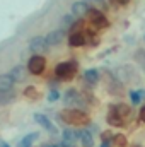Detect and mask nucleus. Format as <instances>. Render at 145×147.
<instances>
[{"mask_svg":"<svg viewBox=\"0 0 145 147\" xmlns=\"http://www.w3.org/2000/svg\"><path fill=\"white\" fill-rule=\"evenodd\" d=\"M113 3H116V5H126L130 0H111Z\"/></svg>","mask_w":145,"mask_h":147,"instance_id":"obj_25","label":"nucleus"},{"mask_svg":"<svg viewBox=\"0 0 145 147\" xmlns=\"http://www.w3.org/2000/svg\"><path fill=\"white\" fill-rule=\"evenodd\" d=\"M113 110L116 111L121 118H128V116L132 115V110H130L126 105H118V106H116V108H113Z\"/></svg>","mask_w":145,"mask_h":147,"instance_id":"obj_18","label":"nucleus"},{"mask_svg":"<svg viewBox=\"0 0 145 147\" xmlns=\"http://www.w3.org/2000/svg\"><path fill=\"white\" fill-rule=\"evenodd\" d=\"M77 99H79V94H77V91H73V89L67 91V92H65V96H63V103H65L67 106L75 105V103H77Z\"/></svg>","mask_w":145,"mask_h":147,"instance_id":"obj_13","label":"nucleus"},{"mask_svg":"<svg viewBox=\"0 0 145 147\" xmlns=\"http://www.w3.org/2000/svg\"><path fill=\"white\" fill-rule=\"evenodd\" d=\"M84 43H85V34L82 33V31H73L70 38H68V45L72 46V48H77V46H84Z\"/></svg>","mask_w":145,"mask_h":147,"instance_id":"obj_10","label":"nucleus"},{"mask_svg":"<svg viewBox=\"0 0 145 147\" xmlns=\"http://www.w3.org/2000/svg\"><path fill=\"white\" fill-rule=\"evenodd\" d=\"M87 16H89V21H91V24L94 26V28H106L109 22L108 19H106V16L103 14V12H99V10H96V9H89V12H87Z\"/></svg>","mask_w":145,"mask_h":147,"instance_id":"obj_4","label":"nucleus"},{"mask_svg":"<svg viewBox=\"0 0 145 147\" xmlns=\"http://www.w3.org/2000/svg\"><path fill=\"white\" fill-rule=\"evenodd\" d=\"M28 67H24V65H15L12 70H10V77L15 80V82H22L24 79H26V75H28Z\"/></svg>","mask_w":145,"mask_h":147,"instance_id":"obj_9","label":"nucleus"},{"mask_svg":"<svg viewBox=\"0 0 145 147\" xmlns=\"http://www.w3.org/2000/svg\"><path fill=\"white\" fill-rule=\"evenodd\" d=\"M14 79L10 77V74H3V75H0V91H9V89H12L14 87Z\"/></svg>","mask_w":145,"mask_h":147,"instance_id":"obj_11","label":"nucleus"},{"mask_svg":"<svg viewBox=\"0 0 145 147\" xmlns=\"http://www.w3.org/2000/svg\"><path fill=\"white\" fill-rule=\"evenodd\" d=\"M65 38V29H56V31H51L48 36H46V41H48V46H55V45H60Z\"/></svg>","mask_w":145,"mask_h":147,"instance_id":"obj_6","label":"nucleus"},{"mask_svg":"<svg viewBox=\"0 0 145 147\" xmlns=\"http://www.w3.org/2000/svg\"><path fill=\"white\" fill-rule=\"evenodd\" d=\"M36 140H38V132L36 134H29V135H26V137L19 142V146L17 147H31Z\"/></svg>","mask_w":145,"mask_h":147,"instance_id":"obj_15","label":"nucleus"},{"mask_svg":"<svg viewBox=\"0 0 145 147\" xmlns=\"http://www.w3.org/2000/svg\"><path fill=\"white\" fill-rule=\"evenodd\" d=\"M73 17H75L73 14H65V16L62 17V29H67V28L73 26V22H75Z\"/></svg>","mask_w":145,"mask_h":147,"instance_id":"obj_20","label":"nucleus"},{"mask_svg":"<svg viewBox=\"0 0 145 147\" xmlns=\"http://www.w3.org/2000/svg\"><path fill=\"white\" fill-rule=\"evenodd\" d=\"M29 50H31L33 53H36V55L44 53V51L48 50V41H46V38H43V36L31 38V41H29Z\"/></svg>","mask_w":145,"mask_h":147,"instance_id":"obj_5","label":"nucleus"},{"mask_svg":"<svg viewBox=\"0 0 145 147\" xmlns=\"http://www.w3.org/2000/svg\"><path fill=\"white\" fill-rule=\"evenodd\" d=\"M34 121H36V123H39V125H41L43 128H46V130H48V132H51V134H55V132H56L55 125H53V123H51V121H50V120L46 118V115L36 113V115H34Z\"/></svg>","mask_w":145,"mask_h":147,"instance_id":"obj_8","label":"nucleus"},{"mask_svg":"<svg viewBox=\"0 0 145 147\" xmlns=\"http://www.w3.org/2000/svg\"><path fill=\"white\" fill-rule=\"evenodd\" d=\"M77 137H80V132H77V130H65L63 132V140H67L70 144L73 140H77Z\"/></svg>","mask_w":145,"mask_h":147,"instance_id":"obj_19","label":"nucleus"},{"mask_svg":"<svg viewBox=\"0 0 145 147\" xmlns=\"http://www.w3.org/2000/svg\"><path fill=\"white\" fill-rule=\"evenodd\" d=\"M77 62L75 60H68V62H63V63H58L56 69H55V74L58 79H63V80H70L73 77V74L77 72Z\"/></svg>","mask_w":145,"mask_h":147,"instance_id":"obj_2","label":"nucleus"},{"mask_svg":"<svg viewBox=\"0 0 145 147\" xmlns=\"http://www.w3.org/2000/svg\"><path fill=\"white\" fill-rule=\"evenodd\" d=\"M50 147H56V146H50Z\"/></svg>","mask_w":145,"mask_h":147,"instance_id":"obj_30","label":"nucleus"},{"mask_svg":"<svg viewBox=\"0 0 145 147\" xmlns=\"http://www.w3.org/2000/svg\"><path fill=\"white\" fill-rule=\"evenodd\" d=\"M89 3H85L84 0L82 2H73L72 3V14L75 17H82V16H85L87 12H89Z\"/></svg>","mask_w":145,"mask_h":147,"instance_id":"obj_7","label":"nucleus"},{"mask_svg":"<svg viewBox=\"0 0 145 147\" xmlns=\"http://www.w3.org/2000/svg\"><path fill=\"white\" fill-rule=\"evenodd\" d=\"M0 147H10V146H9V144H5V142H2V140H0Z\"/></svg>","mask_w":145,"mask_h":147,"instance_id":"obj_28","label":"nucleus"},{"mask_svg":"<svg viewBox=\"0 0 145 147\" xmlns=\"http://www.w3.org/2000/svg\"><path fill=\"white\" fill-rule=\"evenodd\" d=\"M130 99H132V105H140L142 96H140V92H137V91H130Z\"/></svg>","mask_w":145,"mask_h":147,"instance_id":"obj_22","label":"nucleus"},{"mask_svg":"<svg viewBox=\"0 0 145 147\" xmlns=\"http://www.w3.org/2000/svg\"><path fill=\"white\" fill-rule=\"evenodd\" d=\"M14 99H15V92H14L12 89H9V91H0V106L9 105V103H12Z\"/></svg>","mask_w":145,"mask_h":147,"instance_id":"obj_12","label":"nucleus"},{"mask_svg":"<svg viewBox=\"0 0 145 147\" xmlns=\"http://www.w3.org/2000/svg\"><path fill=\"white\" fill-rule=\"evenodd\" d=\"M44 67H46L44 57L36 55V53H34V55L29 58V62H28V72L33 74V75H41L43 70H44Z\"/></svg>","mask_w":145,"mask_h":147,"instance_id":"obj_3","label":"nucleus"},{"mask_svg":"<svg viewBox=\"0 0 145 147\" xmlns=\"http://www.w3.org/2000/svg\"><path fill=\"white\" fill-rule=\"evenodd\" d=\"M135 147H138V146H135Z\"/></svg>","mask_w":145,"mask_h":147,"instance_id":"obj_31","label":"nucleus"},{"mask_svg":"<svg viewBox=\"0 0 145 147\" xmlns=\"http://www.w3.org/2000/svg\"><path fill=\"white\" fill-rule=\"evenodd\" d=\"M101 147H111V139H103Z\"/></svg>","mask_w":145,"mask_h":147,"instance_id":"obj_26","label":"nucleus"},{"mask_svg":"<svg viewBox=\"0 0 145 147\" xmlns=\"http://www.w3.org/2000/svg\"><path fill=\"white\" fill-rule=\"evenodd\" d=\"M108 123L113 125V127H121V125H123V118H121L118 113L111 111V113L108 115Z\"/></svg>","mask_w":145,"mask_h":147,"instance_id":"obj_16","label":"nucleus"},{"mask_svg":"<svg viewBox=\"0 0 145 147\" xmlns=\"http://www.w3.org/2000/svg\"><path fill=\"white\" fill-rule=\"evenodd\" d=\"M63 121L70 123V125H87L89 123V116L80 110H67L62 111V116H60Z\"/></svg>","mask_w":145,"mask_h":147,"instance_id":"obj_1","label":"nucleus"},{"mask_svg":"<svg viewBox=\"0 0 145 147\" xmlns=\"http://www.w3.org/2000/svg\"><path fill=\"white\" fill-rule=\"evenodd\" d=\"M140 120H142V121L145 123V106L142 108V110H140Z\"/></svg>","mask_w":145,"mask_h":147,"instance_id":"obj_27","label":"nucleus"},{"mask_svg":"<svg viewBox=\"0 0 145 147\" xmlns=\"http://www.w3.org/2000/svg\"><path fill=\"white\" fill-rule=\"evenodd\" d=\"M24 96H28V98H33V99H36L38 98V92H36V87H33V86H29L26 91H24Z\"/></svg>","mask_w":145,"mask_h":147,"instance_id":"obj_23","label":"nucleus"},{"mask_svg":"<svg viewBox=\"0 0 145 147\" xmlns=\"http://www.w3.org/2000/svg\"><path fill=\"white\" fill-rule=\"evenodd\" d=\"M113 144H114V146L123 147L125 144H126V137L121 135V134H119V135H114V137H113Z\"/></svg>","mask_w":145,"mask_h":147,"instance_id":"obj_21","label":"nucleus"},{"mask_svg":"<svg viewBox=\"0 0 145 147\" xmlns=\"http://www.w3.org/2000/svg\"><path fill=\"white\" fill-rule=\"evenodd\" d=\"M84 79H85L89 84H96V82L99 80V72H97L96 69H89V70H85V74H84Z\"/></svg>","mask_w":145,"mask_h":147,"instance_id":"obj_14","label":"nucleus"},{"mask_svg":"<svg viewBox=\"0 0 145 147\" xmlns=\"http://www.w3.org/2000/svg\"><path fill=\"white\" fill-rule=\"evenodd\" d=\"M80 142H82V147H92L94 146V140H92L91 132H80Z\"/></svg>","mask_w":145,"mask_h":147,"instance_id":"obj_17","label":"nucleus"},{"mask_svg":"<svg viewBox=\"0 0 145 147\" xmlns=\"http://www.w3.org/2000/svg\"><path fill=\"white\" fill-rule=\"evenodd\" d=\"M138 92H140V96H142V98H145V91H138Z\"/></svg>","mask_w":145,"mask_h":147,"instance_id":"obj_29","label":"nucleus"},{"mask_svg":"<svg viewBox=\"0 0 145 147\" xmlns=\"http://www.w3.org/2000/svg\"><path fill=\"white\" fill-rule=\"evenodd\" d=\"M58 98H60V92H58L56 89H53V91L48 94V101H50V103H55V101H58Z\"/></svg>","mask_w":145,"mask_h":147,"instance_id":"obj_24","label":"nucleus"}]
</instances>
